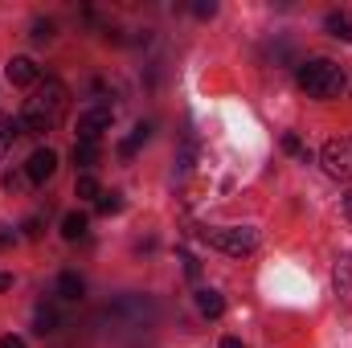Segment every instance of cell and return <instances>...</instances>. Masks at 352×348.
<instances>
[{
	"label": "cell",
	"mask_w": 352,
	"mask_h": 348,
	"mask_svg": "<svg viewBox=\"0 0 352 348\" xmlns=\"http://www.w3.org/2000/svg\"><path fill=\"white\" fill-rule=\"evenodd\" d=\"M213 246L226 250V254H234V259H242V254H250L258 246V234L250 226H230V230H217L213 234Z\"/></svg>",
	"instance_id": "cell-4"
},
{
	"label": "cell",
	"mask_w": 352,
	"mask_h": 348,
	"mask_svg": "<svg viewBox=\"0 0 352 348\" xmlns=\"http://www.w3.org/2000/svg\"><path fill=\"white\" fill-rule=\"evenodd\" d=\"M180 262H184V274H188V279H197V274H201V262L192 259V254H180Z\"/></svg>",
	"instance_id": "cell-22"
},
{
	"label": "cell",
	"mask_w": 352,
	"mask_h": 348,
	"mask_svg": "<svg viewBox=\"0 0 352 348\" xmlns=\"http://www.w3.org/2000/svg\"><path fill=\"white\" fill-rule=\"evenodd\" d=\"M299 87L307 90L311 98H320V102H332V98L344 94L349 78H344V70H340L336 62L316 58V62H303V66H299Z\"/></svg>",
	"instance_id": "cell-2"
},
{
	"label": "cell",
	"mask_w": 352,
	"mask_h": 348,
	"mask_svg": "<svg viewBox=\"0 0 352 348\" xmlns=\"http://www.w3.org/2000/svg\"><path fill=\"white\" fill-rule=\"evenodd\" d=\"M25 238H41V221H37V217L25 221Z\"/></svg>",
	"instance_id": "cell-23"
},
{
	"label": "cell",
	"mask_w": 352,
	"mask_h": 348,
	"mask_svg": "<svg viewBox=\"0 0 352 348\" xmlns=\"http://www.w3.org/2000/svg\"><path fill=\"white\" fill-rule=\"evenodd\" d=\"M8 246H12V234H8V230H0V250H8Z\"/></svg>",
	"instance_id": "cell-26"
},
{
	"label": "cell",
	"mask_w": 352,
	"mask_h": 348,
	"mask_svg": "<svg viewBox=\"0 0 352 348\" xmlns=\"http://www.w3.org/2000/svg\"><path fill=\"white\" fill-rule=\"evenodd\" d=\"M119 209H123V193H102V197H98V213H102V217H111V213H119Z\"/></svg>",
	"instance_id": "cell-17"
},
{
	"label": "cell",
	"mask_w": 352,
	"mask_h": 348,
	"mask_svg": "<svg viewBox=\"0 0 352 348\" xmlns=\"http://www.w3.org/2000/svg\"><path fill=\"white\" fill-rule=\"evenodd\" d=\"M98 156H102V144H90V140H78V144H74V164H78V168H94Z\"/></svg>",
	"instance_id": "cell-12"
},
{
	"label": "cell",
	"mask_w": 352,
	"mask_h": 348,
	"mask_svg": "<svg viewBox=\"0 0 352 348\" xmlns=\"http://www.w3.org/2000/svg\"><path fill=\"white\" fill-rule=\"evenodd\" d=\"M0 348H25V340H21V336H4V340H0Z\"/></svg>",
	"instance_id": "cell-25"
},
{
	"label": "cell",
	"mask_w": 352,
	"mask_h": 348,
	"mask_svg": "<svg viewBox=\"0 0 352 348\" xmlns=\"http://www.w3.org/2000/svg\"><path fill=\"white\" fill-rule=\"evenodd\" d=\"M336 291L352 303V262H340V266H336Z\"/></svg>",
	"instance_id": "cell-16"
},
{
	"label": "cell",
	"mask_w": 352,
	"mask_h": 348,
	"mask_svg": "<svg viewBox=\"0 0 352 348\" xmlns=\"http://www.w3.org/2000/svg\"><path fill=\"white\" fill-rule=\"evenodd\" d=\"M50 37H54V25L50 21H37L33 25V41H50Z\"/></svg>",
	"instance_id": "cell-21"
},
{
	"label": "cell",
	"mask_w": 352,
	"mask_h": 348,
	"mask_svg": "<svg viewBox=\"0 0 352 348\" xmlns=\"http://www.w3.org/2000/svg\"><path fill=\"white\" fill-rule=\"evenodd\" d=\"M197 307H201V316L217 320V316L226 312V295H221V291H213V287H201V291H197Z\"/></svg>",
	"instance_id": "cell-9"
},
{
	"label": "cell",
	"mask_w": 352,
	"mask_h": 348,
	"mask_svg": "<svg viewBox=\"0 0 352 348\" xmlns=\"http://www.w3.org/2000/svg\"><path fill=\"white\" fill-rule=\"evenodd\" d=\"M62 328V312L54 303H37V316H33V332L37 336H54Z\"/></svg>",
	"instance_id": "cell-7"
},
{
	"label": "cell",
	"mask_w": 352,
	"mask_h": 348,
	"mask_svg": "<svg viewBox=\"0 0 352 348\" xmlns=\"http://www.w3.org/2000/svg\"><path fill=\"white\" fill-rule=\"evenodd\" d=\"M12 287V274H0V291H8Z\"/></svg>",
	"instance_id": "cell-29"
},
{
	"label": "cell",
	"mask_w": 352,
	"mask_h": 348,
	"mask_svg": "<svg viewBox=\"0 0 352 348\" xmlns=\"http://www.w3.org/2000/svg\"><path fill=\"white\" fill-rule=\"evenodd\" d=\"M111 123H115V111H111L107 102H94V107H87V111L78 115V140L98 144L102 131H111Z\"/></svg>",
	"instance_id": "cell-5"
},
{
	"label": "cell",
	"mask_w": 352,
	"mask_h": 348,
	"mask_svg": "<svg viewBox=\"0 0 352 348\" xmlns=\"http://www.w3.org/2000/svg\"><path fill=\"white\" fill-rule=\"evenodd\" d=\"M320 160H324L328 176H336V180H352V135H336V140H328L324 152H320Z\"/></svg>",
	"instance_id": "cell-3"
},
{
	"label": "cell",
	"mask_w": 352,
	"mask_h": 348,
	"mask_svg": "<svg viewBox=\"0 0 352 348\" xmlns=\"http://www.w3.org/2000/svg\"><path fill=\"white\" fill-rule=\"evenodd\" d=\"M54 173H58V152H54V148H37V152L29 156V164H25V176H29L33 184H45Z\"/></svg>",
	"instance_id": "cell-6"
},
{
	"label": "cell",
	"mask_w": 352,
	"mask_h": 348,
	"mask_svg": "<svg viewBox=\"0 0 352 348\" xmlns=\"http://www.w3.org/2000/svg\"><path fill=\"white\" fill-rule=\"evenodd\" d=\"M66 111H70V90H66V83L45 78V83H37V90L25 98L21 127H25L29 135H50V131L62 127Z\"/></svg>",
	"instance_id": "cell-1"
},
{
	"label": "cell",
	"mask_w": 352,
	"mask_h": 348,
	"mask_svg": "<svg viewBox=\"0 0 352 348\" xmlns=\"http://www.w3.org/2000/svg\"><path fill=\"white\" fill-rule=\"evenodd\" d=\"M74 193H78V197H87V201H90V197H102V188H98V180H94L90 173H82V176H78V184H74Z\"/></svg>",
	"instance_id": "cell-18"
},
{
	"label": "cell",
	"mask_w": 352,
	"mask_h": 348,
	"mask_svg": "<svg viewBox=\"0 0 352 348\" xmlns=\"http://www.w3.org/2000/svg\"><path fill=\"white\" fill-rule=\"evenodd\" d=\"M82 234H87V213H66L62 217V238L66 242H78Z\"/></svg>",
	"instance_id": "cell-13"
},
{
	"label": "cell",
	"mask_w": 352,
	"mask_h": 348,
	"mask_svg": "<svg viewBox=\"0 0 352 348\" xmlns=\"http://www.w3.org/2000/svg\"><path fill=\"white\" fill-rule=\"evenodd\" d=\"M21 184H25V176H16V173L4 176V188H21Z\"/></svg>",
	"instance_id": "cell-24"
},
{
	"label": "cell",
	"mask_w": 352,
	"mask_h": 348,
	"mask_svg": "<svg viewBox=\"0 0 352 348\" xmlns=\"http://www.w3.org/2000/svg\"><path fill=\"white\" fill-rule=\"evenodd\" d=\"M324 29L340 41H352V12H328L324 17Z\"/></svg>",
	"instance_id": "cell-11"
},
{
	"label": "cell",
	"mask_w": 352,
	"mask_h": 348,
	"mask_svg": "<svg viewBox=\"0 0 352 348\" xmlns=\"http://www.w3.org/2000/svg\"><path fill=\"white\" fill-rule=\"evenodd\" d=\"M8 83H12V87H37V66H33V58H12V62H8Z\"/></svg>",
	"instance_id": "cell-8"
},
{
	"label": "cell",
	"mask_w": 352,
	"mask_h": 348,
	"mask_svg": "<svg viewBox=\"0 0 352 348\" xmlns=\"http://www.w3.org/2000/svg\"><path fill=\"white\" fill-rule=\"evenodd\" d=\"M221 348H246V345H242L238 336H226V340H221Z\"/></svg>",
	"instance_id": "cell-27"
},
{
	"label": "cell",
	"mask_w": 352,
	"mask_h": 348,
	"mask_svg": "<svg viewBox=\"0 0 352 348\" xmlns=\"http://www.w3.org/2000/svg\"><path fill=\"white\" fill-rule=\"evenodd\" d=\"M58 295L70 299V303H78V299L87 295V283H82L74 270H62V274H58Z\"/></svg>",
	"instance_id": "cell-10"
},
{
	"label": "cell",
	"mask_w": 352,
	"mask_h": 348,
	"mask_svg": "<svg viewBox=\"0 0 352 348\" xmlns=\"http://www.w3.org/2000/svg\"><path fill=\"white\" fill-rule=\"evenodd\" d=\"M148 135H152V127H148V123H140V127L131 131V140H123V144H119V156H123V160H131V156L140 152V144H144Z\"/></svg>",
	"instance_id": "cell-14"
},
{
	"label": "cell",
	"mask_w": 352,
	"mask_h": 348,
	"mask_svg": "<svg viewBox=\"0 0 352 348\" xmlns=\"http://www.w3.org/2000/svg\"><path fill=\"white\" fill-rule=\"evenodd\" d=\"M192 12H197L201 21H209V17H217V4H213V0H197V4H192Z\"/></svg>",
	"instance_id": "cell-19"
},
{
	"label": "cell",
	"mask_w": 352,
	"mask_h": 348,
	"mask_svg": "<svg viewBox=\"0 0 352 348\" xmlns=\"http://www.w3.org/2000/svg\"><path fill=\"white\" fill-rule=\"evenodd\" d=\"M16 135H21V127H16V123H12L8 115H0V156H4L8 148H12V140H16Z\"/></svg>",
	"instance_id": "cell-15"
},
{
	"label": "cell",
	"mask_w": 352,
	"mask_h": 348,
	"mask_svg": "<svg viewBox=\"0 0 352 348\" xmlns=\"http://www.w3.org/2000/svg\"><path fill=\"white\" fill-rule=\"evenodd\" d=\"M283 152H291V156H303V144H299V135H295V131H287V135H283Z\"/></svg>",
	"instance_id": "cell-20"
},
{
	"label": "cell",
	"mask_w": 352,
	"mask_h": 348,
	"mask_svg": "<svg viewBox=\"0 0 352 348\" xmlns=\"http://www.w3.org/2000/svg\"><path fill=\"white\" fill-rule=\"evenodd\" d=\"M344 217H352V188L344 193Z\"/></svg>",
	"instance_id": "cell-28"
}]
</instances>
